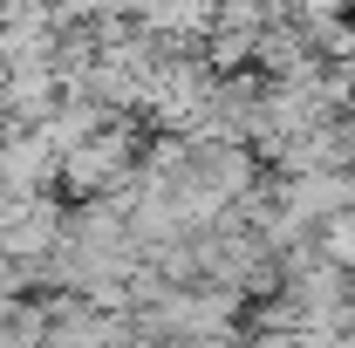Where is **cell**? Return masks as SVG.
<instances>
[{
	"label": "cell",
	"mask_w": 355,
	"mask_h": 348,
	"mask_svg": "<svg viewBox=\"0 0 355 348\" xmlns=\"http://www.w3.org/2000/svg\"><path fill=\"white\" fill-rule=\"evenodd\" d=\"M62 232H69V198L62 191H28L0 212V253L21 266H42L62 246Z\"/></svg>",
	"instance_id": "1"
},
{
	"label": "cell",
	"mask_w": 355,
	"mask_h": 348,
	"mask_svg": "<svg viewBox=\"0 0 355 348\" xmlns=\"http://www.w3.org/2000/svg\"><path fill=\"white\" fill-rule=\"evenodd\" d=\"M42 314H48V348H130L137 342L130 314H103L83 294H48Z\"/></svg>",
	"instance_id": "2"
},
{
	"label": "cell",
	"mask_w": 355,
	"mask_h": 348,
	"mask_svg": "<svg viewBox=\"0 0 355 348\" xmlns=\"http://www.w3.org/2000/svg\"><path fill=\"white\" fill-rule=\"evenodd\" d=\"M0 171H7V184H14V198H28V191H55V177H62V150H55L42 130H14V137H0Z\"/></svg>",
	"instance_id": "3"
},
{
	"label": "cell",
	"mask_w": 355,
	"mask_h": 348,
	"mask_svg": "<svg viewBox=\"0 0 355 348\" xmlns=\"http://www.w3.org/2000/svg\"><path fill=\"white\" fill-rule=\"evenodd\" d=\"M321 253L342 266V273H355V212H342V218L321 225Z\"/></svg>",
	"instance_id": "4"
},
{
	"label": "cell",
	"mask_w": 355,
	"mask_h": 348,
	"mask_svg": "<svg viewBox=\"0 0 355 348\" xmlns=\"http://www.w3.org/2000/svg\"><path fill=\"white\" fill-rule=\"evenodd\" d=\"M7 205H14V184H7V171H0V212H7Z\"/></svg>",
	"instance_id": "5"
}]
</instances>
